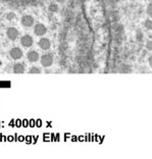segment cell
I'll list each match as a JSON object with an SVG mask.
<instances>
[{"mask_svg": "<svg viewBox=\"0 0 152 159\" xmlns=\"http://www.w3.org/2000/svg\"><path fill=\"white\" fill-rule=\"evenodd\" d=\"M27 59L30 62H37L40 59V54L37 51L31 50L27 53Z\"/></svg>", "mask_w": 152, "mask_h": 159, "instance_id": "obj_8", "label": "cell"}, {"mask_svg": "<svg viewBox=\"0 0 152 159\" xmlns=\"http://www.w3.org/2000/svg\"><path fill=\"white\" fill-rule=\"evenodd\" d=\"M46 33H47V28H46V26L44 24H41V22H39V24L35 25L34 26V34L36 36H44Z\"/></svg>", "mask_w": 152, "mask_h": 159, "instance_id": "obj_4", "label": "cell"}, {"mask_svg": "<svg viewBox=\"0 0 152 159\" xmlns=\"http://www.w3.org/2000/svg\"><path fill=\"white\" fill-rule=\"evenodd\" d=\"M48 8L51 12H57L59 10V6H58V4H56V3H50L48 6Z\"/></svg>", "mask_w": 152, "mask_h": 159, "instance_id": "obj_10", "label": "cell"}, {"mask_svg": "<svg viewBox=\"0 0 152 159\" xmlns=\"http://www.w3.org/2000/svg\"><path fill=\"white\" fill-rule=\"evenodd\" d=\"M18 35L19 33L18 31V29L14 28V26H9L7 31H6V36H7V38L9 40H11V41H15V40L18 39Z\"/></svg>", "mask_w": 152, "mask_h": 159, "instance_id": "obj_5", "label": "cell"}, {"mask_svg": "<svg viewBox=\"0 0 152 159\" xmlns=\"http://www.w3.org/2000/svg\"><path fill=\"white\" fill-rule=\"evenodd\" d=\"M144 26L147 30H151L152 29V21L150 18H147L144 22Z\"/></svg>", "mask_w": 152, "mask_h": 159, "instance_id": "obj_12", "label": "cell"}, {"mask_svg": "<svg viewBox=\"0 0 152 159\" xmlns=\"http://www.w3.org/2000/svg\"><path fill=\"white\" fill-rule=\"evenodd\" d=\"M29 74H41V69L38 66H32L29 69Z\"/></svg>", "mask_w": 152, "mask_h": 159, "instance_id": "obj_11", "label": "cell"}, {"mask_svg": "<svg viewBox=\"0 0 152 159\" xmlns=\"http://www.w3.org/2000/svg\"><path fill=\"white\" fill-rule=\"evenodd\" d=\"M56 2H57V3H60V4H64V3L65 2V0H56Z\"/></svg>", "mask_w": 152, "mask_h": 159, "instance_id": "obj_18", "label": "cell"}, {"mask_svg": "<svg viewBox=\"0 0 152 159\" xmlns=\"http://www.w3.org/2000/svg\"><path fill=\"white\" fill-rule=\"evenodd\" d=\"M146 48L148 49V50H152V41H151V40H149V41L147 42Z\"/></svg>", "mask_w": 152, "mask_h": 159, "instance_id": "obj_15", "label": "cell"}, {"mask_svg": "<svg viewBox=\"0 0 152 159\" xmlns=\"http://www.w3.org/2000/svg\"><path fill=\"white\" fill-rule=\"evenodd\" d=\"M12 71H14V74H24L25 72V65L23 63H19V62H16V63L14 64Z\"/></svg>", "mask_w": 152, "mask_h": 159, "instance_id": "obj_9", "label": "cell"}, {"mask_svg": "<svg viewBox=\"0 0 152 159\" xmlns=\"http://www.w3.org/2000/svg\"><path fill=\"white\" fill-rule=\"evenodd\" d=\"M34 43V39L30 35H24L21 38V45L23 47H31Z\"/></svg>", "mask_w": 152, "mask_h": 159, "instance_id": "obj_6", "label": "cell"}, {"mask_svg": "<svg viewBox=\"0 0 152 159\" xmlns=\"http://www.w3.org/2000/svg\"><path fill=\"white\" fill-rule=\"evenodd\" d=\"M148 63H149L150 66H152V55L148 57Z\"/></svg>", "mask_w": 152, "mask_h": 159, "instance_id": "obj_17", "label": "cell"}, {"mask_svg": "<svg viewBox=\"0 0 152 159\" xmlns=\"http://www.w3.org/2000/svg\"><path fill=\"white\" fill-rule=\"evenodd\" d=\"M21 22L22 25L26 26V28H31L32 26H34V18L30 14H25L22 16L21 18Z\"/></svg>", "mask_w": 152, "mask_h": 159, "instance_id": "obj_3", "label": "cell"}, {"mask_svg": "<svg viewBox=\"0 0 152 159\" xmlns=\"http://www.w3.org/2000/svg\"><path fill=\"white\" fill-rule=\"evenodd\" d=\"M40 60L43 67H50L53 64V56L49 53H46V54H43L41 56Z\"/></svg>", "mask_w": 152, "mask_h": 159, "instance_id": "obj_1", "label": "cell"}, {"mask_svg": "<svg viewBox=\"0 0 152 159\" xmlns=\"http://www.w3.org/2000/svg\"><path fill=\"white\" fill-rule=\"evenodd\" d=\"M23 50L19 47H12L9 50V56L14 59V60H18L23 57Z\"/></svg>", "mask_w": 152, "mask_h": 159, "instance_id": "obj_2", "label": "cell"}, {"mask_svg": "<svg viewBox=\"0 0 152 159\" xmlns=\"http://www.w3.org/2000/svg\"><path fill=\"white\" fill-rule=\"evenodd\" d=\"M147 14L149 16H152V4L151 3H149L147 6Z\"/></svg>", "mask_w": 152, "mask_h": 159, "instance_id": "obj_14", "label": "cell"}, {"mask_svg": "<svg viewBox=\"0 0 152 159\" xmlns=\"http://www.w3.org/2000/svg\"><path fill=\"white\" fill-rule=\"evenodd\" d=\"M38 45L42 50H49L51 47V42L48 38H41L39 40Z\"/></svg>", "mask_w": 152, "mask_h": 159, "instance_id": "obj_7", "label": "cell"}, {"mask_svg": "<svg viewBox=\"0 0 152 159\" xmlns=\"http://www.w3.org/2000/svg\"><path fill=\"white\" fill-rule=\"evenodd\" d=\"M15 18V13L14 12H8L7 14H6V19L7 21H12V19Z\"/></svg>", "mask_w": 152, "mask_h": 159, "instance_id": "obj_13", "label": "cell"}, {"mask_svg": "<svg viewBox=\"0 0 152 159\" xmlns=\"http://www.w3.org/2000/svg\"><path fill=\"white\" fill-rule=\"evenodd\" d=\"M142 37H143V35H142L140 32H138V34H137V38H138V41H141V40H142Z\"/></svg>", "mask_w": 152, "mask_h": 159, "instance_id": "obj_16", "label": "cell"}]
</instances>
